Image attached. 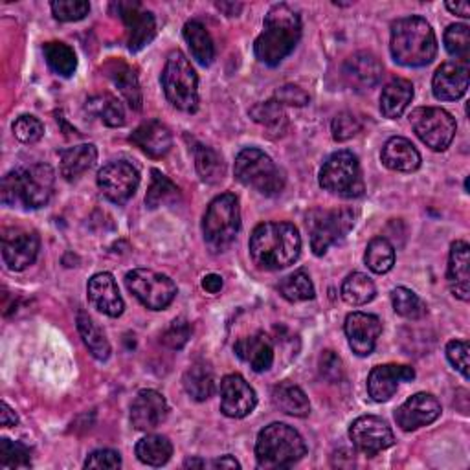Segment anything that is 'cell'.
I'll list each match as a JSON object with an SVG mask.
<instances>
[{
	"mask_svg": "<svg viewBox=\"0 0 470 470\" xmlns=\"http://www.w3.org/2000/svg\"><path fill=\"white\" fill-rule=\"evenodd\" d=\"M320 186L343 199H357L364 193L362 169L351 151L333 153L320 169Z\"/></svg>",
	"mask_w": 470,
	"mask_h": 470,
	"instance_id": "obj_9",
	"label": "cell"
},
{
	"mask_svg": "<svg viewBox=\"0 0 470 470\" xmlns=\"http://www.w3.org/2000/svg\"><path fill=\"white\" fill-rule=\"evenodd\" d=\"M249 249L259 268L283 270L298 261L302 235L290 222H263L252 231Z\"/></svg>",
	"mask_w": 470,
	"mask_h": 470,
	"instance_id": "obj_1",
	"label": "cell"
},
{
	"mask_svg": "<svg viewBox=\"0 0 470 470\" xmlns=\"http://www.w3.org/2000/svg\"><path fill=\"white\" fill-rule=\"evenodd\" d=\"M212 466H213V468H241L240 461L235 459L233 456H230V454H226V456L215 459V461L212 463Z\"/></svg>",
	"mask_w": 470,
	"mask_h": 470,
	"instance_id": "obj_58",
	"label": "cell"
},
{
	"mask_svg": "<svg viewBox=\"0 0 470 470\" xmlns=\"http://www.w3.org/2000/svg\"><path fill=\"white\" fill-rule=\"evenodd\" d=\"M184 466H186V468H204L206 463H204L202 459H188V461L184 463Z\"/></svg>",
	"mask_w": 470,
	"mask_h": 470,
	"instance_id": "obj_61",
	"label": "cell"
},
{
	"mask_svg": "<svg viewBox=\"0 0 470 470\" xmlns=\"http://www.w3.org/2000/svg\"><path fill=\"white\" fill-rule=\"evenodd\" d=\"M276 101L279 105H292V107H306L309 103V94L296 87V85H285L277 89L276 92Z\"/></svg>",
	"mask_w": 470,
	"mask_h": 470,
	"instance_id": "obj_55",
	"label": "cell"
},
{
	"mask_svg": "<svg viewBox=\"0 0 470 470\" xmlns=\"http://www.w3.org/2000/svg\"><path fill=\"white\" fill-rule=\"evenodd\" d=\"M98 186L110 202L122 206L136 193L140 186V173L133 164L116 160L99 169Z\"/></svg>",
	"mask_w": 470,
	"mask_h": 470,
	"instance_id": "obj_13",
	"label": "cell"
},
{
	"mask_svg": "<svg viewBox=\"0 0 470 470\" xmlns=\"http://www.w3.org/2000/svg\"><path fill=\"white\" fill-rule=\"evenodd\" d=\"M382 164L391 171L400 173H411L419 169L421 165V155L416 149V146L402 136L390 138L382 147Z\"/></svg>",
	"mask_w": 470,
	"mask_h": 470,
	"instance_id": "obj_28",
	"label": "cell"
},
{
	"mask_svg": "<svg viewBox=\"0 0 470 470\" xmlns=\"http://www.w3.org/2000/svg\"><path fill=\"white\" fill-rule=\"evenodd\" d=\"M307 454L304 437L285 423H272L265 427L256 443L258 466L265 470L288 468Z\"/></svg>",
	"mask_w": 470,
	"mask_h": 470,
	"instance_id": "obj_5",
	"label": "cell"
},
{
	"mask_svg": "<svg viewBox=\"0 0 470 470\" xmlns=\"http://www.w3.org/2000/svg\"><path fill=\"white\" fill-rule=\"evenodd\" d=\"M377 294L375 283L362 272H355L347 276V279L342 283V298L345 304L352 307H361L370 304Z\"/></svg>",
	"mask_w": 470,
	"mask_h": 470,
	"instance_id": "obj_38",
	"label": "cell"
},
{
	"mask_svg": "<svg viewBox=\"0 0 470 470\" xmlns=\"http://www.w3.org/2000/svg\"><path fill=\"white\" fill-rule=\"evenodd\" d=\"M391 304H393V311L406 320H421L428 313L427 304L418 296L414 290H409L406 287L393 288Z\"/></svg>",
	"mask_w": 470,
	"mask_h": 470,
	"instance_id": "obj_42",
	"label": "cell"
},
{
	"mask_svg": "<svg viewBox=\"0 0 470 470\" xmlns=\"http://www.w3.org/2000/svg\"><path fill=\"white\" fill-rule=\"evenodd\" d=\"M192 336V327L188 324V320L184 318H176L171 322V325L165 329V333L162 334V342L171 347V349H183L188 340Z\"/></svg>",
	"mask_w": 470,
	"mask_h": 470,
	"instance_id": "obj_51",
	"label": "cell"
},
{
	"mask_svg": "<svg viewBox=\"0 0 470 470\" xmlns=\"http://www.w3.org/2000/svg\"><path fill=\"white\" fill-rule=\"evenodd\" d=\"M169 416V406L156 390H142L131 404V423L136 430L149 432L158 428Z\"/></svg>",
	"mask_w": 470,
	"mask_h": 470,
	"instance_id": "obj_20",
	"label": "cell"
},
{
	"mask_svg": "<svg viewBox=\"0 0 470 470\" xmlns=\"http://www.w3.org/2000/svg\"><path fill=\"white\" fill-rule=\"evenodd\" d=\"M235 179L267 197L279 195L285 188L279 167L267 153L256 147L243 149L235 158Z\"/></svg>",
	"mask_w": 470,
	"mask_h": 470,
	"instance_id": "obj_8",
	"label": "cell"
},
{
	"mask_svg": "<svg viewBox=\"0 0 470 470\" xmlns=\"http://www.w3.org/2000/svg\"><path fill=\"white\" fill-rule=\"evenodd\" d=\"M98 160V151L92 144H81L61 151V174L67 181H76L87 173Z\"/></svg>",
	"mask_w": 470,
	"mask_h": 470,
	"instance_id": "obj_32",
	"label": "cell"
},
{
	"mask_svg": "<svg viewBox=\"0 0 470 470\" xmlns=\"http://www.w3.org/2000/svg\"><path fill=\"white\" fill-rule=\"evenodd\" d=\"M233 351L243 362L250 364L256 373L268 371L274 364V343L265 333L240 338Z\"/></svg>",
	"mask_w": 470,
	"mask_h": 470,
	"instance_id": "obj_25",
	"label": "cell"
},
{
	"mask_svg": "<svg viewBox=\"0 0 470 470\" xmlns=\"http://www.w3.org/2000/svg\"><path fill=\"white\" fill-rule=\"evenodd\" d=\"M349 439L359 452L368 457L377 456L379 452L393 446L395 436L390 425L377 416H364L352 421L349 428Z\"/></svg>",
	"mask_w": 470,
	"mask_h": 470,
	"instance_id": "obj_14",
	"label": "cell"
},
{
	"mask_svg": "<svg viewBox=\"0 0 470 470\" xmlns=\"http://www.w3.org/2000/svg\"><path fill=\"white\" fill-rule=\"evenodd\" d=\"M222 285H224V281H222V277H221L219 274H208V276H204V279H202V288H204L206 292H210V294L221 292V290H222Z\"/></svg>",
	"mask_w": 470,
	"mask_h": 470,
	"instance_id": "obj_56",
	"label": "cell"
},
{
	"mask_svg": "<svg viewBox=\"0 0 470 470\" xmlns=\"http://www.w3.org/2000/svg\"><path fill=\"white\" fill-rule=\"evenodd\" d=\"M411 99H414V85L408 80L397 78L382 89L381 110L390 120H397V118L404 114Z\"/></svg>",
	"mask_w": 470,
	"mask_h": 470,
	"instance_id": "obj_30",
	"label": "cell"
},
{
	"mask_svg": "<svg viewBox=\"0 0 470 470\" xmlns=\"http://www.w3.org/2000/svg\"><path fill=\"white\" fill-rule=\"evenodd\" d=\"M90 5L85 0H53L52 3V14L57 21L63 23H74L81 21L89 15Z\"/></svg>",
	"mask_w": 470,
	"mask_h": 470,
	"instance_id": "obj_48",
	"label": "cell"
},
{
	"mask_svg": "<svg viewBox=\"0 0 470 470\" xmlns=\"http://www.w3.org/2000/svg\"><path fill=\"white\" fill-rule=\"evenodd\" d=\"M0 423H3L5 428L15 427L19 423V418L15 411L8 406V402H3V411H0Z\"/></svg>",
	"mask_w": 470,
	"mask_h": 470,
	"instance_id": "obj_57",
	"label": "cell"
},
{
	"mask_svg": "<svg viewBox=\"0 0 470 470\" xmlns=\"http://www.w3.org/2000/svg\"><path fill=\"white\" fill-rule=\"evenodd\" d=\"M183 384L192 399L202 402L215 391V373L208 362H195L186 370Z\"/></svg>",
	"mask_w": 470,
	"mask_h": 470,
	"instance_id": "obj_33",
	"label": "cell"
},
{
	"mask_svg": "<svg viewBox=\"0 0 470 470\" xmlns=\"http://www.w3.org/2000/svg\"><path fill=\"white\" fill-rule=\"evenodd\" d=\"M39 235L30 230L21 228H8L3 233V259L5 265L14 270L21 272L26 270L30 265L35 263L39 256Z\"/></svg>",
	"mask_w": 470,
	"mask_h": 470,
	"instance_id": "obj_15",
	"label": "cell"
},
{
	"mask_svg": "<svg viewBox=\"0 0 470 470\" xmlns=\"http://www.w3.org/2000/svg\"><path fill=\"white\" fill-rule=\"evenodd\" d=\"M120 466H122V456L116 450H108V448L94 450L85 461V468H120Z\"/></svg>",
	"mask_w": 470,
	"mask_h": 470,
	"instance_id": "obj_54",
	"label": "cell"
},
{
	"mask_svg": "<svg viewBox=\"0 0 470 470\" xmlns=\"http://www.w3.org/2000/svg\"><path fill=\"white\" fill-rule=\"evenodd\" d=\"M53 183L55 174L48 164H33L30 167L10 171L3 179L0 197L6 206L12 208L39 210L52 199Z\"/></svg>",
	"mask_w": 470,
	"mask_h": 470,
	"instance_id": "obj_4",
	"label": "cell"
},
{
	"mask_svg": "<svg viewBox=\"0 0 470 470\" xmlns=\"http://www.w3.org/2000/svg\"><path fill=\"white\" fill-rule=\"evenodd\" d=\"M355 226V213L349 208L324 210L316 208L307 215V230L311 235V249L316 256L345 240V235Z\"/></svg>",
	"mask_w": 470,
	"mask_h": 470,
	"instance_id": "obj_10",
	"label": "cell"
},
{
	"mask_svg": "<svg viewBox=\"0 0 470 470\" xmlns=\"http://www.w3.org/2000/svg\"><path fill=\"white\" fill-rule=\"evenodd\" d=\"M118 15L122 17L127 28V46L131 52H140L156 35L155 15L142 8L140 3H118L114 5Z\"/></svg>",
	"mask_w": 470,
	"mask_h": 470,
	"instance_id": "obj_18",
	"label": "cell"
},
{
	"mask_svg": "<svg viewBox=\"0 0 470 470\" xmlns=\"http://www.w3.org/2000/svg\"><path fill=\"white\" fill-rule=\"evenodd\" d=\"M320 375L327 382H340L343 377V364L334 351H324L320 357Z\"/></svg>",
	"mask_w": 470,
	"mask_h": 470,
	"instance_id": "obj_53",
	"label": "cell"
},
{
	"mask_svg": "<svg viewBox=\"0 0 470 470\" xmlns=\"http://www.w3.org/2000/svg\"><path fill=\"white\" fill-rule=\"evenodd\" d=\"M195 167L206 184H219L226 174V165L221 153L208 146L195 147Z\"/></svg>",
	"mask_w": 470,
	"mask_h": 470,
	"instance_id": "obj_39",
	"label": "cell"
},
{
	"mask_svg": "<svg viewBox=\"0 0 470 470\" xmlns=\"http://www.w3.org/2000/svg\"><path fill=\"white\" fill-rule=\"evenodd\" d=\"M416 379L414 368L402 364H384L371 370L368 377V393L375 402L390 400L400 382Z\"/></svg>",
	"mask_w": 470,
	"mask_h": 470,
	"instance_id": "obj_23",
	"label": "cell"
},
{
	"mask_svg": "<svg viewBox=\"0 0 470 470\" xmlns=\"http://www.w3.org/2000/svg\"><path fill=\"white\" fill-rule=\"evenodd\" d=\"M446 10L454 15H459L463 19H468L470 17V8H468V3H446Z\"/></svg>",
	"mask_w": 470,
	"mask_h": 470,
	"instance_id": "obj_59",
	"label": "cell"
},
{
	"mask_svg": "<svg viewBox=\"0 0 470 470\" xmlns=\"http://www.w3.org/2000/svg\"><path fill=\"white\" fill-rule=\"evenodd\" d=\"M173 456V445L165 436L151 434L136 443V457L149 466H162Z\"/></svg>",
	"mask_w": 470,
	"mask_h": 470,
	"instance_id": "obj_37",
	"label": "cell"
},
{
	"mask_svg": "<svg viewBox=\"0 0 470 470\" xmlns=\"http://www.w3.org/2000/svg\"><path fill=\"white\" fill-rule=\"evenodd\" d=\"M448 285L456 298L470 300V247L465 241L452 243L448 259Z\"/></svg>",
	"mask_w": 470,
	"mask_h": 470,
	"instance_id": "obj_26",
	"label": "cell"
},
{
	"mask_svg": "<svg viewBox=\"0 0 470 470\" xmlns=\"http://www.w3.org/2000/svg\"><path fill=\"white\" fill-rule=\"evenodd\" d=\"M302 37V19L288 5H276L265 17L263 32L256 39L254 53L267 67H277L292 53Z\"/></svg>",
	"mask_w": 470,
	"mask_h": 470,
	"instance_id": "obj_2",
	"label": "cell"
},
{
	"mask_svg": "<svg viewBox=\"0 0 470 470\" xmlns=\"http://www.w3.org/2000/svg\"><path fill=\"white\" fill-rule=\"evenodd\" d=\"M32 465V452L26 445L12 441L8 437L0 439V466L5 468H28Z\"/></svg>",
	"mask_w": 470,
	"mask_h": 470,
	"instance_id": "obj_46",
	"label": "cell"
},
{
	"mask_svg": "<svg viewBox=\"0 0 470 470\" xmlns=\"http://www.w3.org/2000/svg\"><path fill=\"white\" fill-rule=\"evenodd\" d=\"M445 48L452 57L466 63L470 53V28L466 24L448 26L445 32Z\"/></svg>",
	"mask_w": 470,
	"mask_h": 470,
	"instance_id": "obj_47",
	"label": "cell"
},
{
	"mask_svg": "<svg viewBox=\"0 0 470 470\" xmlns=\"http://www.w3.org/2000/svg\"><path fill=\"white\" fill-rule=\"evenodd\" d=\"M87 110L94 116H98L99 120L108 126V127H122L126 124V110L120 99H116L114 96L103 94L98 98H92L87 101Z\"/></svg>",
	"mask_w": 470,
	"mask_h": 470,
	"instance_id": "obj_40",
	"label": "cell"
},
{
	"mask_svg": "<svg viewBox=\"0 0 470 470\" xmlns=\"http://www.w3.org/2000/svg\"><path fill=\"white\" fill-rule=\"evenodd\" d=\"M409 124L416 135L432 151H445L456 136V120L439 107H419L409 114Z\"/></svg>",
	"mask_w": 470,
	"mask_h": 470,
	"instance_id": "obj_12",
	"label": "cell"
},
{
	"mask_svg": "<svg viewBox=\"0 0 470 470\" xmlns=\"http://www.w3.org/2000/svg\"><path fill=\"white\" fill-rule=\"evenodd\" d=\"M184 39L192 50L195 61L202 67H210L215 59V46L210 32L197 21L184 26Z\"/></svg>",
	"mask_w": 470,
	"mask_h": 470,
	"instance_id": "obj_34",
	"label": "cell"
},
{
	"mask_svg": "<svg viewBox=\"0 0 470 470\" xmlns=\"http://www.w3.org/2000/svg\"><path fill=\"white\" fill-rule=\"evenodd\" d=\"M126 285L133 296L151 311H162L169 307L176 296V285L165 274L135 268L126 276Z\"/></svg>",
	"mask_w": 470,
	"mask_h": 470,
	"instance_id": "obj_11",
	"label": "cell"
},
{
	"mask_svg": "<svg viewBox=\"0 0 470 470\" xmlns=\"http://www.w3.org/2000/svg\"><path fill=\"white\" fill-rule=\"evenodd\" d=\"M136 147H140L151 158H162L171 151L173 136L171 131L156 120L144 122L129 138Z\"/></svg>",
	"mask_w": 470,
	"mask_h": 470,
	"instance_id": "obj_27",
	"label": "cell"
},
{
	"mask_svg": "<svg viewBox=\"0 0 470 470\" xmlns=\"http://www.w3.org/2000/svg\"><path fill=\"white\" fill-rule=\"evenodd\" d=\"M87 292H89V300H90L92 307L98 309L99 313H103L110 318H118L124 313V309H126L124 298L120 296V290H118V285H116V279L112 277V274H108V272L94 274L89 279Z\"/></svg>",
	"mask_w": 470,
	"mask_h": 470,
	"instance_id": "obj_22",
	"label": "cell"
},
{
	"mask_svg": "<svg viewBox=\"0 0 470 470\" xmlns=\"http://www.w3.org/2000/svg\"><path fill=\"white\" fill-rule=\"evenodd\" d=\"M272 402L283 414L292 418H307L311 414V402L306 391L288 381L279 382L272 390Z\"/></svg>",
	"mask_w": 470,
	"mask_h": 470,
	"instance_id": "obj_29",
	"label": "cell"
},
{
	"mask_svg": "<svg viewBox=\"0 0 470 470\" xmlns=\"http://www.w3.org/2000/svg\"><path fill=\"white\" fill-rule=\"evenodd\" d=\"M279 292L287 302H309L315 298V285L306 270H298L279 283Z\"/></svg>",
	"mask_w": 470,
	"mask_h": 470,
	"instance_id": "obj_43",
	"label": "cell"
},
{
	"mask_svg": "<svg viewBox=\"0 0 470 470\" xmlns=\"http://www.w3.org/2000/svg\"><path fill=\"white\" fill-rule=\"evenodd\" d=\"M241 230L240 199L233 193H222L213 199L204 213L202 233L204 241L213 252L226 250Z\"/></svg>",
	"mask_w": 470,
	"mask_h": 470,
	"instance_id": "obj_6",
	"label": "cell"
},
{
	"mask_svg": "<svg viewBox=\"0 0 470 470\" xmlns=\"http://www.w3.org/2000/svg\"><path fill=\"white\" fill-rule=\"evenodd\" d=\"M441 416V404L432 393H416L395 411V421L404 432L428 427Z\"/></svg>",
	"mask_w": 470,
	"mask_h": 470,
	"instance_id": "obj_17",
	"label": "cell"
},
{
	"mask_svg": "<svg viewBox=\"0 0 470 470\" xmlns=\"http://www.w3.org/2000/svg\"><path fill=\"white\" fill-rule=\"evenodd\" d=\"M342 74L349 87L355 90H370L382 80L384 69L379 57L371 52H357L352 53L343 63Z\"/></svg>",
	"mask_w": 470,
	"mask_h": 470,
	"instance_id": "obj_21",
	"label": "cell"
},
{
	"mask_svg": "<svg viewBox=\"0 0 470 470\" xmlns=\"http://www.w3.org/2000/svg\"><path fill=\"white\" fill-rule=\"evenodd\" d=\"M468 81L470 76L466 63H445L434 74L432 90L439 101H456L466 94Z\"/></svg>",
	"mask_w": 470,
	"mask_h": 470,
	"instance_id": "obj_24",
	"label": "cell"
},
{
	"mask_svg": "<svg viewBox=\"0 0 470 470\" xmlns=\"http://www.w3.org/2000/svg\"><path fill=\"white\" fill-rule=\"evenodd\" d=\"M446 359L448 362L468 381V343L463 340H452L446 345Z\"/></svg>",
	"mask_w": 470,
	"mask_h": 470,
	"instance_id": "obj_52",
	"label": "cell"
},
{
	"mask_svg": "<svg viewBox=\"0 0 470 470\" xmlns=\"http://www.w3.org/2000/svg\"><path fill=\"white\" fill-rule=\"evenodd\" d=\"M391 55L395 63L409 69L430 65L437 55V39L427 19L411 15L391 24Z\"/></svg>",
	"mask_w": 470,
	"mask_h": 470,
	"instance_id": "obj_3",
	"label": "cell"
},
{
	"mask_svg": "<svg viewBox=\"0 0 470 470\" xmlns=\"http://www.w3.org/2000/svg\"><path fill=\"white\" fill-rule=\"evenodd\" d=\"M105 70H107V76L110 78V81L127 99L131 108L140 110L142 108V90H140V83H138L135 70L129 65H126L124 61H112L105 67Z\"/></svg>",
	"mask_w": 470,
	"mask_h": 470,
	"instance_id": "obj_31",
	"label": "cell"
},
{
	"mask_svg": "<svg viewBox=\"0 0 470 470\" xmlns=\"http://www.w3.org/2000/svg\"><path fill=\"white\" fill-rule=\"evenodd\" d=\"M366 265L375 274H386L395 265V249L386 238H375L366 250Z\"/></svg>",
	"mask_w": 470,
	"mask_h": 470,
	"instance_id": "obj_44",
	"label": "cell"
},
{
	"mask_svg": "<svg viewBox=\"0 0 470 470\" xmlns=\"http://www.w3.org/2000/svg\"><path fill=\"white\" fill-rule=\"evenodd\" d=\"M250 116L254 118L256 124L270 131H283L287 126V116L283 112V107L276 99L258 103L256 107L250 108Z\"/></svg>",
	"mask_w": 470,
	"mask_h": 470,
	"instance_id": "obj_45",
	"label": "cell"
},
{
	"mask_svg": "<svg viewBox=\"0 0 470 470\" xmlns=\"http://www.w3.org/2000/svg\"><path fill=\"white\" fill-rule=\"evenodd\" d=\"M14 135L17 140H21L23 144H35L42 138L44 135V126L35 116L24 114L19 116L15 124H14Z\"/></svg>",
	"mask_w": 470,
	"mask_h": 470,
	"instance_id": "obj_49",
	"label": "cell"
},
{
	"mask_svg": "<svg viewBox=\"0 0 470 470\" xmlns=\"http://www.w3.org/2000/svg\"><path fill=\"white\" fill-rule=\"evenodd\" d=\"M44 59L48 67L61 78H70L76 69H78V57H76V52L65 44V42H57V41H52V42H46L44 48Z\"/></svg>",
	"mask_w": 470,
	"mask_h": 470,
	"instance_id": "obj_36",
	"label": "cell"
},
{
	"mask_svg": "<svg viewBox=\"0 0 470 470\" xmlns=\"http://www.w3.org/2000/svg\"><path fill=\"white\" fill-rule=\"evenodd\" d=\"M78 331L87 345V349L90 351V355L96 359V361H107L110 357V343L107 340V336L103 334V331L96 325V322L85 313V311H80L78 313Z\"/></svg>",
	"mask_w": 470,
	"mask_h": 470,
	"instance_id": "obj_35",
	"label": "cell"
},
{
	"mask_svg": "<svg viewBox=\"0 0 470 470\" xmlns=\"http://www.w3.org/2000/svg\"><path fill=\"white\" fill-rule=\"evenodd\" d=\"M153 179H151V186L147 190L146 195V204L149 210H156L160 206H167L179 201L181 192L176 188V184H173L165 174H162L158 169L151 171Z\"/></svg>",
	"mask_w": 470,
	"mask_h": 470,
	"instance_id": "obj_41",
	"label": "cell"
},
{
	"mask_svg": "<svg viewBox=\"0 0 470 470\" xmlns=\"http://www.w3.org/2000/svg\"><path fill=\"white\" fill-rule=\"evenodd\" d=\"M256 404V391L241 375H226L221 381V411L226 418L243 419L252 414Z\"/></svg>",
	"mask_w": 470,
	"mask_h": 470,
	"instance_id": "obj_16",
	"label": "cell"
},
{
	"mask_svg": "<svg viewBox=\"0 0 470 470\" xmlns=\"http://www.w3.org/2000/svg\"><path fill=\"white\" fill-rule=\"evenodd\" d=\"M362 129V124L355 114L351 112H340L333 124H331V131H333V138L336 142H345L351 140L352 136H357Z\"/></svg>",
	"mask_w": 470,
	"mask_h": 470,
	"instance_id": "obj_50",
	"label": "cell"
},
{
	"mask_svg": "<svg viewBox=\"0 0 470 470\" xmlns=\"http://www.w3.org/2000/svg\"><path fill=\"white\" fill-rule=\"evenodd\" d=\"M217 8L221 12H224L228 17L240 15V12L243 10V5H235V3H217Z\"/></svg>",
	"mask_w": 470,
	"mask_h": 470,
	"instance_id": "obj_60",
	"label": "cell"
},
{
	"mask_svg": "<svg viewBox=\"0 0 470 470\" xmlns=\"http://www.w3.org/2000/svg\"><path fill=\"white\" fill-rule=\"evenodd\" d=\"M343 331L352 352L359 357H370L382 333V322L375 315L351 313L345 318Z\"/></svg>",
	"mask_w": 470,
	"mask_h": 470,
	"instance_id": "obj_19",
	"label": "cell"
},
{
	"mask_svg": "<svg viewBox=\"0 0 470 470\" xmlns=\"http://www.w3.org/2000/svg\"><path fill=\"white\" fill-rule=\"evenodd\" d=\"M162 87L169 103L183 112H195L199 107V78L190 59L174 50L169 53L164 72Z\"/></svg>",
	"mask_w": 470,
	"mask_h": 470,
	"instance_id": "obj_7",
	"label": "cell"
}]
</instances>
